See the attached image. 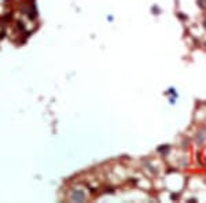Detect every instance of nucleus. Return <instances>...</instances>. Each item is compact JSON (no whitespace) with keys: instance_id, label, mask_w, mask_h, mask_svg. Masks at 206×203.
Returning <instances> with one entry per match:
<instances>
[{"instance_id":"nucleus-1","label":"nucleus","mask_w":206,"mask_h":203,"mask_svg":"<svg viewBox=\"0 0 206 203\" xmlns=\"http://www.w3.org/2000/svg\"><path fill=\"white\" fill-rule=\"evenodd\" d=\"M198 3H199V7H202V8L206 7V0H198Z\"/></svg>"}]
</instances>
